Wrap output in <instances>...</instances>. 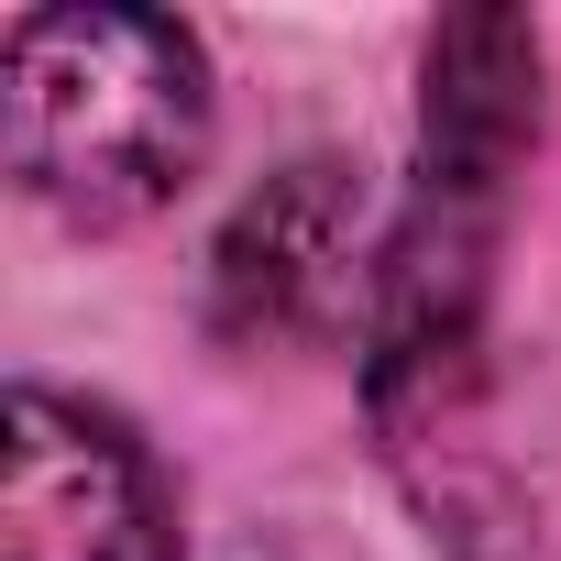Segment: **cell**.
I'll return each instance as SVG.
<instances>
[{
  "label": "cell",
  "instance_id": "obj_1",
  "mask_svg": "<svg viewBox=\"0 0 561 561\" xmlns=\"http://www.w3.org/2000/svg\"><path fill=\"white\" fill-rule=\"evenodd\" d=\"M0 144L23 198L78 231L165 209L209 154V56L165 12H12Z\"/></svg>",
  "mask_w": 561,
  "mask_h": 561
},
{
  "label": "cell",
  "instance_id": "obj_2",
  "mask_svg": "<svg viewBox=\"0 0 561 561\" xmlns=\"http://www.w3.org/2000/svg\"><path fill=\"white\" fill-rule=\"evenodd\" d=\"M386 231L364 176L309 154L287 176H264L220 253H209V320L253 353H287V342H331V331H375V287H386Z\"/></svg>",
  "mask_w": 561,
  "mask_h": 561
},
{
  "label": "cell",
  "instance_id": "obj_3",
  "mask_svg": "<svg viewBox=\"0 0 561 561\" xmlns=\"http://www.w3.org/2000/svg\"><path fill=\"white\" fill-rule=\"evenodd\" d=\"M0 561H176V484L133 440V419L56 386H12Z\"/></svg>",
  "mask_w": 561,
  "mask_h": 561
}]
</instances>
